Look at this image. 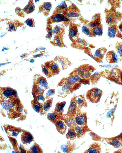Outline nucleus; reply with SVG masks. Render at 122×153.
<instances>
[{
	"mask_svg": "<svg viewBox=\"0 0 122 153\" xmlns=\"http://www.w3.org/2000/svg\"><path fill=\"white\" fill-rule=\"evenodd\" d=\"M77 103V111H79L83 107H86L87 106V103L86 100L82 95L76 97Z\"/></svg>",
	"mask_w": 122,
	"mask_h": 153,
	"instance_id": "nucleus-21",
	"label": "nucleus"
},
{
	"mask_svg": "<svg viewBox=\"0 0 122 153\" xmlns=\"http://www.w3.org/2000/svg\"><path fill=\"white\" fill-rule=\"evenodd\" d=\"M96 69L89 64H84L75 69L72 72L76 74L84 79H90L92 74Z\"/></svg>",
	"mask_w": 122,
	"mask_h": 153,
	"instance_id": "nucleus-2",
	"label": "nucleus"
},
{
	"mask_svg": "<svg viewBox=\"0 0 122 153\" xmlns=\"http://www.w3.org/2000/svg\"><path fill=\"white\" fill-rule=\"evenodd\" d=\"M66 104L65 102L58 103L56 105L55 112L59 115L61 114L63 112V108Z\"/></svg>",
	"mask_w": 122,
	"mask_h": 153,
	"instance_id": "nucleus-32",
	"label": "nucleus"
},
{
	"mask_svg": "<svg viewBox=\"0 0 122 153\" xmlns=\"http://www.w3.org/2000/svg\"><path fill=\"white\" fill-rule=\"evenodd\" d=\"M102 76L108 80L119 84H122V71L115 68L110 70L101 71Z\"/></svg>",
	"mask_w": 122,
	"mask_h": 153,
	"instance_id": "nucleus-1",
	"label": "nucleus"
},
{
	"mask_svg": "<svg viewBox=\"0 0 122 153\" xmlns=\"http://www.w3.org/2000/svg\"><path fill=\"white\" fill-rule=\"evenodd\" d=\"M4 129L7 134L11 136H17L20 132L22 131L19 128L10 125L4 126Z\"/></svg>",
	"mask_w": 122,
	"mask_h": 153,
	"instance_id": "nucleus-9",
	"label": "nucleus"
},
{
	"mask_svg": "<svg viewBox=\"0 0 122 153\" xmlns=\"http://www.w3.org/2000/svg\"><path fill=\"white\" fill-rule=\"evenodd\" d=\"M101 77V71L99 72H97L91 75L90 78V82L92 84H95L99 81Z\"/></svg>",
	"mask_w": 122,
	"mask_h": 153,
	"instance_id": "nucleus-26",
	"label": "nucleus"
},
{
	"mask_svg": "<svg viewBox=\"0 0 122 153\" xmlns=\"http://www.w3.org/2000/svg\"><path fill=\"white\" fill-rule=\"evenodd\" d=\"M35 84L40 86L45 89L48 88V83L46 79L42 76H39L37 79Z\"/></svg>",
	"mask_w": 122,
	"mask_h": 153,
	"instance_id": "nucleus-23",
	"label": "nucleus"
},
{
	"mask_svg": "<svg viewBox=\"0 0 122 153\" xmlns=\"http://www.w3.org/2000/svg\"><path fill=\"white\" fill-rule=\"evenodd\" d=\"M74 128L77 134L78 138L82 137L87 132L91 131L87 126L80 127L77 125Z\"/></svg>",
	"mask_w": 122,
	"mask_h": 153,
	"instance_id": "nucleus-17",
	"label": "nucleus"
},
{
	"mask_svg": "<svg viewBox=\"0 0 122 153\" xmlns=\"http://www.w3.org/2000/svg\"><path fill=\"white\" fill-rule=\"evenodd\" d=\"M45 66L48 67L51 69L53 75L58 74L60 71L58 65L55 62H49L47 63L46 65H45Z\"/></svg>",
	"mask_w": 122,
	"mask_h": 153,
	"instance_id": "nucleus-16",
	"label": "nucleus"
},
{
	"mask_svg": "<svg viewBox=\"0 0 122 153\" xmlns=\"http://www.w3.org/2000/svg\"><path fill=\"white\" fill-rule=\"evenodd\" d=\"M58 116V114L55 112L53 113L48 114V118L50 121L55 123L58 121L57 119Z\"/></svg>",
	"mask_w": 122,
	"mask_h": 153,
	"instance_id": "nucleus-33",
	"label": "nucleus"
},
{
	"mask_svg": "<svg viewBox=\"0 0 122 153\" xmlns=\"http://www.w3.org/2000/svg\"><path fill=\"white\" fill-rule=\"evenodd\" d=\"M42 68L43 72L48 77H51L53 75L52 73L51 69L48 67L45 66H43Z\"/></svg>",
	"mask_w": 122,
	"mask_h": 153,
	"instance_id": "nucleus-36",
	"label": "nucleus"
},
{
	"mask_svg": "<svg viewBox=\"0 0 122 153\" xmlns=\"http://www.w3.org/2000/svg\"><path fill=\"white\" fill-rule=\"evenodd\" d=\"M55 90L53 89H51L48 90V92L46 93V97H51L55 93Z\"/></svg>",
	"mask_w": 122,
	"mask_h": 153,
	"instance_id": "nucleus-40",
	"label": "nucleus"
},
{
	"mask_svg": "<svg viewBox=\"0 0 122 153\" xmlns=\"http://www.w3.org/2000/svg\"><path fill=\"white\" fill-rule=\"evenodd\" d=\"M122 35L119 32L117 25H112L109 27L108 31V35L110 38H115L116 37L122 38Z\"/></svg>",
	"mask_w": 122,
	"mask_h": 153,
	"instance_id": "nucleus-11",
	"label": "nucleus"
},
{
	"mask_svg": "<svg viewBox=\"0 0 122 153\" xmlns=\"http://www.w3.org/2000/svg\"><path fill=\"white\" fill-rule=\"evenodd\" d=\"M77 136V134L75 130L73 128L69 129L67 133L66 137L67 138L70 140H74L76 139Z\"/></svg>",
	"mask_w": 122,
	"mask_h": 153,
	"instance_id": "nucleus-28",
	"label": "nucleus"
},
{
	"mask_svg": "<svg viewBox=\"0 0 122 153\" xmlns=\"http://www.w3.org/2000/svg\"><path fill=\"white\" fill-rule=\"evenodd\" d=\"M101 152V145L99 143L95 142L84 153H98Z\"/></svg>",
	"mask_w": 122,
	"mask_h": 153,
	"instance_id": "nucleus-19",
	"label": "nucleus"
},
{
	"mask_svg": "<svg viewBox=\"0 0 122 153\" xmlns=\"http://www.w3.org/2000/svg\"><path fill=\"white\" fill-rule=\"evenodd\" d=\"M49 21L50 22L52 23L68 21L69 20L64 15L59 14L52 16L50 18Z\"/></svg>",
	"mask_w": 122,
	"mask_h": 153,
	"instance_id": "nucleus-14",
	"label": "nucleus"
},
{
	"mask_svg": "<svg viewBox=\"0 0 122 153\" xmlns=\"http://www.w3.org/2000/svg\"><path fill=\"white\" fill-rule=\"evenodd\" d=\"M77 113L74 121L77 125L81 126H87V113H80V111H77Z\"/></svg>",
	"mask_w": 122,
	"mask_h": 153,
	"instance_id": "nucleus-5",
	"label": "nucleus"
},
{
	"mask_svg": "<svg viewBox=\"0 0 122 153\" xmlns=\"http://www.w3.org/2000/svg\"><path fill=\"white\" fill-rule=\"evenodd\" d=\"M51 7L52 4L51 3L45 2L42 5L40 10L45 16H47L49 14Z\"/></svg>",
	"mask_w": 122,
	"mask_h": 153,
	"instance_id": "nucleus-24",
	"label": "nucleus"
},
{
	"mask_svg": "<svg viewBox=\"0 0 122 153\" xmlns=\"http://www.w3.org/2000/svg\"><path fill=\"white\" fill-rule=\"evenodd\" d=\"M32 106L34 110L38 113L42 111L43 105L40 103L36 100L32 102Z\"/></svg>",
	"mask_w": 122,
	"mask_h": 153,
	"instance_id": "nucleus-27",
	"label": "nucleus"
},
{
	"mask_svg": "<svg viewBox=\"0 0 122 153\" xmlns=\"http://www.w3.org/2000/svg\"><path fill=\"white\" fill-rule=\"evenodd\" d=\"M80 15L79 9L76 6H70L65 12L64 15L68 18H77Z\"/></svg>",
	"mask_w": 122,
	"mask_h": 153,
	"instance_id": "nucleus-7",
	"label": "nucleus"
},
{
	"mask_svg": "<svg viewBox=\"0 0 122 153\" xmlns=\"http://www.w3.org/2000/svg\"><path fill=\"white\" fill-rule=\"evenodd\" d=\"M103 94L102 91L99 89L93 88L89 90L87 92L86 96L87 99L92 103L99 102Z\"/></svg>",
	"mask_w": 122,
	"mask_h": 153,
	"instance_id": "nucleus-3",
	"label": "nucleus"
},
{
	"mask_svg": "<svg viewBox=\"0 0 122 153\" xmlns=\"http://www.w3.org/2000/svg\"><path fill=\"white\" fill-rule=\"evenodd\" d=\"M36 100L40 103L43 104L45 101V99L42 94H40L37 95Z\"/></svg>",
	"mask_w": 122,
	"mask_h": 153,
	"instance_id": "nucleus-39",
	"label": "nucleus"
},
{
	"mask_svg": "<svg viewBox=\"0 0 122 153\" xmlns=\"http://www.w3.org/2000/svg\"><path fill=\"white\" fill-rule=\"evenodd\" d=\"M77 103L76 96L74 97L72 99L67 113V115L71 118L73 119L77 111Z\"/></svg>",
	"mask_w": 122,
	"mask_h": 153,
	"instance_id": "nucleus-6",
	"label": "nucleus"
},
{
	"mask_svg": "<svg viewBox=\"0 0 122 153\" xmlns=\"http://www.w3.org/2000/svg\"><path fill=\"white\" fill-rule=\"evenodd\" d=\"M109 144L112 145L116 148H118L121 145L120 142L116 138H108L106 140Z\"/></svg>",
	"mask_w": 122,
	"mask_h": 153,
	"instance_id": "nucleus-30",
	"label": "nucleus"
},
{
	"mask_svg": "<svg viewBox=\"0 0 122 153\" xmlns=\"http://www.w3.org/2000/svg\"><path fill=\"white\" fill-rule=\"evenodd\" d=\"M25 23L28 26L32 27H35V24L34 20L32 18L28 19L26 21Z\"/></svg>",
	"mask_w": 122,
	"mask_h": 153,
	"instance_id": "nucleus-38",
	"label": "nucleus"
},
{
	"mask_svg": "<svg viewBox=\"0 0 122 153\" xmlns=\"http://www.w3.org/2000/svg\"><path fill=\"white\" fill-rule=\"evenodd\" d=\"M116 48L122 60V44L121 43H117L116 46Z\"/></svg>",
	"mask_w": 122,
	"mask_h": 153,
	"instance_id": "nucleus-37",
	"label": "nucleus"
},
{
	"mask_svg": "<svg viewBox=\"0 0 122 153\" xmlns=\"http://www.w3.org/2000/svg\"><path fill=\"white\" fill-rule=\"evenodd\" d=\"M107 50L104 47L100 48L97 50L93 55V58L98 63L102 62Z\"/></svg>",
	"mask_w": 122,
	"mask_h": 153,
	"instance_id": "nucleus-10",
	"label": "nucleus"
},
{
	"mask_svg": "<svg viewBox=\"0 0 122 153\" xmlns=\"http://www.w3.org/2000/svg\"><path fill=\"white\" fill-rule=\"evenodd\" d=\"M35 9V5L32 1H30L24 9V11L26 14H30L33 12Z\"/></svg>",
	"mask_w": 122,
	"mask_h": 153,
	"instance_id": "nucleus-29",
	"label": "nucleus"
},
{
	"mask_svg": "<svg viewBox=\"0 0 122 153\" xmlns=\"http://www.w3.org/2000/svg\"><path fill=\"white\" fill-rule=\"evenodd\" d=\"M53 99H51L45 102L43 105L42 111L46 113L49 111L52 106Z\"/></svg>",
	"mask_w": 122,
	"mask_h": 153,
	"instance_id": "nucleus-31",
	"label": "nucleus"
},
{
	"mask_svg": "<svg viewBox=\"0 0 122 153\" xmlns=\"http://www.w3.org/2000/svg\"><path fill=\"white\" fill-rule=\"evenodd\" d=\"M30 152L33 153L43 152L41 147L36 143H35L33 146L31 148Z\"/></svg>",
	"mask_w": 122,
	"mask_h": 153,
	"instance_id": "nucleus-34",
	"label": "nucleus"
},
{
	"mask_svg": "<svg viewBox=\"0 0 122 153\" xmlns=\"http://www.w3.org/2000/svg\"><path fill=\"white\" fill-rule=\"evenodd\" d=\"M120 138L121 140L122 141V135H120V136L119 137Z\"/></svg>",
	"mask_w": 122,
	"mask_h": 153,
	"instance_id": "nucleus-42",
	"label": "nucleus"
},
{
	"mask_svg": "<svg viewBox=\"0 0 122 153\" xmlns=\"http://www.w3.org/2000/svg\"><path fill=\"white\" fill-rule=\"evenodd\" d=\"M82 32L86 35L90 37L92 36V28L88 26H84L82 28Z\"/></svg>",
	"mask_w": 122,
	"mask_h": 153,
	"instance_id": "nucleus-35",
	"label": "nucleus"
},
{
	"mask_svg": "<svg viewBox=\"0 0 122 153\" xmlns=\"http://www.w3.org/2000/svg\"><path fill=\"white\" fill-rule=\"evenodd\" d=\"M56 59L55 61L58 62L62 65L63 70L66 69L69 66L72 65L69 60L62 56H58L56 58Z\"/></svg>",
	"mask_w": 122,
	"mask_h": 153,
	"instance_id": "nucleus-18",
	"label": "nucleus"
},
{
	"mask_svg": "<svg viewBox=\"0 0 122 153\" xmlns=\"http://www.w3.org/2000/svg\"><path fill=\"white\" fill-rule=\"evenodd\" d=\"M119 28L120 30L122 32V22L120 25L119 26Z\"/></svg>",
	"mask_w": 122,
	"mask_h": 153,
	"instance_id": "nucleus-41",
	"label": "nucleus"
},
{
	"mask_svg": "<svg viewBox=\"0 0 122 153\" xmlns=\"http://www.w3.org/2000/svg\"><path fill=\"white\" fill-rule=\"evenodd\" d=\"M21 140L24 144H29L34 140V138L30 132L25 131L22 134Z\"/></svg>",
	"mask_w": 122,
	"mask_h": 153,
	"instance_id": "nucleus-13",
	"label": "nucleus"
},
{
	"mask_svg": "<svg viewBox=\"0 0 122 153\" xmlns=\"http://www.w3.org/2000/svg\"><path fill=\"white\" fill-rule=\"evenodd\" d=\"M69 36L71 39L75 40L78 36V31L77 25L71 24L69 29Z\"/></svg>",
	"mask_w": 122,
	"mask_h": 153,
	"instance_id": "nucleus-15",
	"label": "nucleus"
},
{
	"mask_svg": "<svg viewBox=\"0 0 122 153\" xmlns=\"http://www.w3.org/2000/svg\"><path fill=\"white\" fill-rule=\"evenodd\" d=\"M17 92L14 89L10 88H4L1 89V96L3 99H6L16 96Z\"/></svg>",
	"mask_w": 122,
	"mask_h": 153,
	"instance_id": "nucleus-8",
	"label": "nucleus"
},
{
	"mask_svg": "<svg viewBox=\"0 0 122 153\" xmlns=\"http://www.w3.org/2000/svg\"><path fill=\"white\" fill-rule=\"evenodd\" d=\"M54 124L58 132L63 135L64 134L67 129V126L61 120H58Z\"/></svg>",
	"mask_w": 122,
	"mask_h": 153,
	"instance_id": "nucleus-20",
	"label": "nucleus"
},
{
	"mask_svg": "<svg viewBox=\"0 0 122 153\" xmlns=\"http://www.w3.org/2000/svg\"><path fill=\"white\" fill-rule=\"evenodd\" d=\"M118 56L116 53L114 51H110L106 53V59L107 61L110 64L117 63Z\"/></svg>",
	"mask_w": 122,
	"mask_h": 153,
	"instance_id": "nucleus-12",
	"label": "nucleus"
},
{
	"mask_svg": "<svg viewBox=\"0 0 122 153\" xmlns=\"http://www.w3.org/2000/svg\"><path fill=\"white\" fill-rule=\"evenodd\" d=\"M106 21L107 23L110 25L116 23L122 18V14L114 11H108L106 12Z\"/></svg>",
	"mask_w": 122,
	"mask_h": 153,
	"instance_id": "nucleus-4",
	"label": "nucleus"
},
{
	"mask_svg": "<svg viewBox=\"0 0 122 153\" xmlns=\"http://www.w3.org/2000/svg\"><path fill=\"white\" fill-rule=\"evenodd\" d=\"M103 26L101 24L96 27L92 28L91 37H95L97 35H102L103 33Z\"/></svg>",
	"mask_w": 122,
	"mask_h": 153,
	"instance_id": "nucleus-25",
	"label": "nucleus"
},
{
	"mask_svg": "<svg viewBox=\"0 0 122 153\" xmlns=\"http://www.w3.org/2000/svg\"><path fill=\"white\" fill-rule=\"evenodd\" d=\"M93 20L88 24V26L91 28L95 27L101 24V18L100 14H96Z\"/></svg>",
	"mask_w": 122,
	"mask_h": 153,
	"instance_id": "nucleus-22",
	"label": "nucleus"
}]
</instances>
